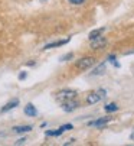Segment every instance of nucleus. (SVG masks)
<instances>
[{
  "label": "nucleus",
  "mask_w": 134,
  "mask_h": 146,
  "mask_svg": "<svg viewBox=\"0 0 134 146\" xmlns=\"http://www.w3.org/2000/svg\"><path fill=\"white\" fill-rule=\"evenodd\" d=\"M75 96H77V93H75L74 90H61V91L56 94V100H58L61 104H63L65 101H69V100L75 98Z\"/></svg>",
  "instance_id": "f257e3e1"
},
{
  "label": "nucleus",
  "mask_w": 134,
  "mask_h": 146,
  "mask_svg": "<svg viewBox=\"0 0 134 146\" xmlns=\"http://www.w3.org/2000/svg\"><path fill=\"white\" fill-rule=\"evenodd\" d=\"M94 64H95V58H92V56H85V58H81V59L77 62V68L84 71V70L91 68Z\"/></svg>",
  "instance_id": "f03ea898"
},
{
  "label": "nucleus",
  "mask_w": 134,
  "mask_h": 146,
  "mask_svg": "<svg viewBox=\"0 0 134 146\" xmlns=\"http://www.w3.org/2000/svg\"><path fill=\"white\" fill-rule=\"evenodd\" d=\"M105 45H107V39L102 35L98 36V38H95V39H91V48L92 49H101Z\"/></svg>",
  "instance_id": "7ed1b4c3"
},
{
  "label": "nucleus",
  "mask_w": 134,
  "mask_h": 146,
  "mask_svg": "<svg viewBox=\"0 0 134 146\" xmlns=\"http://www.w3.org/2000/svg\"><path fill=\"white\" fill-rule=\"evenodd\" d=\"M78 106H79V103L72 98V100H69V101H65V103L62 104V109H63V111H74L75 109H78Z\"/></svg>",
  "instance_id": "20e7f679"
},
{
  "label": "nucleus",
  "mask_w": 134,
  "mask_h": 146,
  "mask_svg": "<svg viewBox=\"0 0 134 146\" xmlns=\"http://www.w3.org/2000/svg\"><path fill=\"white\" fill-rule=\"evenodd\" d=\"M69 39H71V38H66V39H63V40H55V42H51V44H48V45H45L43 49H51V48L62 46V45H65V44H68Z\"/></svg>",
  "instance_id": "39448f33"
},
{
  "label": "nucleus",
  "mask_w": 134,
  "mask_h": 146,
  "mask_svg": "<svg viewBox=\"0 0 134 146\" xmlns=\"http://www.w3.org/2000/svg\"><path fill=\"white\" fill-rule=\"evenodd\" d=\"M102 98V96L97 91V93H91L88 97H86V103L88 104H95V103H98L100 100Z\"/></svg>",
  "instance_id": "423d86ee"
},
{
  "label": "nucleus",
  "mask_w": 134,
  "mask_h": 146,
  "mask_svg": "<svg viewBox=\"0 0 134 146\" xmlns=\"http://www.w3.org/2000/svg\"><path fill=\"white\" fill-rule=\"evenodd\" d=\"M111 120V117H102V119H98L95 121H89V126H95V127H102L104 124H107L108 121Z\"/></svg>",
  "instance_id": "0eeeda50"
},
{
  "label": "nucleus",
  "mask_w": 134,
  "mask_h": 146,
  "mask_svg": "<svg viewBox=\"0 0 134 146\" xmlns=\"http://www.w3.org/2000/svg\"><path fill=\"white\" fill-rule=\"evenodd\" d=\"M25 114H26V116H30V117H35V116L38 114V110L35 109V106H33L32 103H29L28 106L25 107Z\"/></svg>",
  "instance_id": "6e6552de"
},
{
  "label": "nucleus",
  "mask_w": 134,
  "mask_h": 146,
  "mask_svg": "<svg viewBox=\"0 0 134 146\" xmlns=\"http://www.w3.org/2000/svg\"><path fill=\"white\" fill-rule=\"evenodd\" d=\"M19 104V100H13V101H10V103H7L6 106L2 109V113H6V111H9V110H12V109H15L16 106Z\"/></svg>",
  "instance_id": "1a4fd4ad"
},
{
  "label": "nucleus",
  "mask_w": 134,
  "mask_h": 146,
  "mask_svg": "<svg viewBox=\"0 0 134 146\" xmlns=\"http://www.w3.org/2000/svg\"><path fill=\"white\" fill-rule=\"evenodd\" d=\"M105 32V28H100V29H95V31H92L91 33H89V39H95V38H98V36H101L102 33Z\"/></svg>",
  "instance_id": "9d476101"
},
{
  "label": "nucleus",
  "mask_w": 134,
  "mask_h": 146,
  "mask_svg": "<svg viewBox=\"0 0 134 146\" xmlns=\"http://www.w3.org/2000/svg\"><path fill=\"white\" fill-rule=\"evenodd\" d=\"M16 133H25V132H30L32 130V126H17L13 129Z\"/></svg>",
  "instance_id": "9b49d317"
},
{
  "label": "nucleus",
  "mask_w": 134,
  "mask_h": 146,
  "mask_svg": "<svg viewBox=\"0 0 134 146\" xmlns=\"http://www.w3.org/2000/svg\"><path fill=\"white\" fill-rule=\"evenodd\" d=\"M104 109H105L107 113H113V111H117V110H118V107H117V104H116V103H110V104H107Z\"/></svg>",
  "instance_id": "f8f14e48"
},
{
  "label": "nucleus",
  "mask_w": 134,
  "mask_h": 146,
  "mask_svg": "<svg viewBox=\"0 0 134 146\" xmlns=\"http://www.w3.org/2000/svg\"><path fill=\"white\" fill-rule=\"evenodd\" d=\"M104 71H105V64H101L100 67H97V68L92 71V74H94V75H100V74H104Z\"/></svg>",
  "instance_id": "ddd939ff"
},
{
  "label": "nucleus",
  "mask_w": 134,
  "mask_h": 146,
  "mask_svg": "<svg viewBox=\"0 0 134 146\" xmlns=\"http://www.w3.org/2000/svg\"><path fill=\"white\" fill-rule=\"evenodd\" d=\"M62 132H63V130H62L61 127H59L58 130H48V132H46V136H61Z\"/></svg>",
  "instance_id": "4468645a"
},
{
  "label": "nucleus",
  "mask_w": 134,
  "mask_h": 146,
  "mask_svg": "<svg viewBox=\"0 0 134 146\" xmlns=\"http://www.w3.org/2000/svg\"><path fill=\"white\" fill-rule=\"evenodd\" d=\"M72 56H74V54H66V55H63V56H61V62H65V61H68V59H72Z\"/></svg>",
  "instance_id": "2eb2a0df"
},
{
  "label": "nucleus",
  "mask_w": 134,
  "mask_h": 146,
  "mask_svg": "<svg viewBox=\"0 0 134 146\" xmlns=\"http://www.w3.org/2000/svg\"><path fill=\"white\" fill-rule=\"evenodd\" d=\"M69 3H72V5H82L85 0H68Z\"/></svg>",
  "instance_id": "dca6fc26"
},
{
  "label": "nucleus",
  "mask_w": 134,
  "mask_h": 146,
  "mask_svg": "<svg viewBox=\"0 0 134 146\" xmlns=\"http://www.w3.org/2000/svg\"><path fill=\"white\" fill-rule=\"evenodd\" d=\"M61 129L65 132V130H71L72 129V124H63V126H61Z\"/></svg>",
  "instance_id": "f3484780"
},
{
  "label": "nucleus",
  "mask_w": 134,
  "mask_h": 146,
  "mask_svg": "<svg viewBox=\"0 0 134 146\" xmlns=\"http://www.w3.org/2000/svg\"><path fill=\"white\" fill-rule=\"evenodd\" d=\"M26 77H28V74H26L25 71H23V72H20V74H19V80H20V81H22V80H25Z\"/></svg>",
  "instance_id": "a211bd4d"
},
{
  "label": "nucleus",
  "mask_w": 134,
  "mask_h": 146,
  "mask_svg": "<svg viewBox=\"0 0 134 146\" xmlns=\"http://www.w3.org/2000/svg\"><path fill=\"white\" fill-rule=\"evenodd\" d=\"M25 142H26V140H25V139H19V140H17V142H16V145H23V143H25Z\"/></svg>",
  "instance_id": "6ab92c4d"
},
{
  "label": "nucleus",
  "mask_w": 134,
  "mask_h": 146,
  "mask_svg": "<svg viewBox=\"0 0 134 146\" xmlns=\"http://www.w3.org/2000/svg\"><path fill=\"white\" fill-rule=\"evenodd\" d=\"M108 61L114 62V61H116V56H114V55H110V56H108Z\"/></svg>",
  "instance_id": "aec40b11"
},
{
  "label": "nucleus",
  "mask_w": 134,
  "mask_h": 146,
  "mask_svg": "<svg viewBox=\"0 0 134 146\" xmlns=\"http://www.w3.org/2000/svg\"><path fill=\"white\" fill-rule=\"evenodd\" d=\"M131 139H134V133H133V135H131Z\"/></svg>",
  "instance_id": "412c9836"
}]
</instances>
